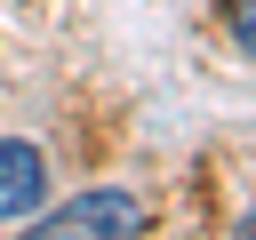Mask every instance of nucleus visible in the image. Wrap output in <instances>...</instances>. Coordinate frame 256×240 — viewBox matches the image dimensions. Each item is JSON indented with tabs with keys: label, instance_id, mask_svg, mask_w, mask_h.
I'll use <instances>...</instances> for the list:
<instances>
[{
	"label": "nucleus",
	"instance_id": "1",
	"mask_svg": "<svg viewBox=\"0 0 256 240\" xmlns=\"http://www.w3.org/2000/svg\"><path fill=\"white\" fill-rule=\"evenodd\" d=\"M128 232H144V200L136 192H80V200H64V208H48L40 224H32V240H128Z\"/></svg>",
	"mask_w": 256,
	"mask_h": 240
},
{
	"label": "nucleus",
	"instance_id": "2",
	"mask_svg": "<svg viewBox=\"0 0 256 240\" xmlns=\"http://www.w3.org/2000/svg\"><path fill=\"white\" fill-rule=\"evenodd\" d=\"M40 192H48V160H40V144L0 136V224L32 216V208H40Z\"/></svg>",
	"mask_w": 256,
	"mask_h": 240
},
{
	"label": "nucleus",
	"instance_id": "3",
	"mask_svg": "<svg viewBox=\"0 0 256 240\" xmlns=\"http://www.w3.org/2000/svg\"><path fill=\"white\" fill-rule=\"evenodd\" d=\"M224 32H232V40L256 56V0H224Z\"/></svg>",
	"mask_w": 256,
	"mask_h": 240
}]
</instances>
